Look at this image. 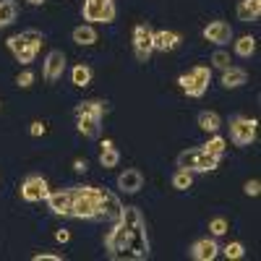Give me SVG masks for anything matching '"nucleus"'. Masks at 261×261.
Here are the masks:
<instances>
[{
    "mask_svg": "<svg viewBox=\"0 0 261 261\" xmlns=\"http://www.w3.org/2000/svg\"><path fill=\"white\" fill-rule=\"evenodd\" d=\"M105 248L113 261H144L149 258V235L139 206H123L120 220L105 235Z\"/></svg>",
    "mask_w": 261,
    "mask_h": 261,
    "instance_id": "nucleus-1",
    "label": "nucleus"
},
{
    "mask_svg": "<svg viewBox=\"0 0 261 261\" xmlns=\"http://www.w3.org/2000/svg\"><path fill=\"white\" fill-rule=\"evenodd\" d=\"M71 217H76V220H97L99 217V188L73 186L71 188Z\"/></svg>",
    "mask_w": 261,
    "mask_h": 261,
    "instance_id": "nucleus-2",
    "label": "nucleus"
},
{
    "mask_svg": "<svg viewBox=\"0 0 261 261\" xmlns=\"http://www.w3.org/2000/svg\"><path fill=\"white\" fill-rule=\"evenodd\" d=\"M6 45H8V50L13 53V58L18 63L29 65L37 58L39 47H42V34L37 29H27V32H21V34H13Z\"/></svg>",
    "mask_w": 261,
    "mask_h": 261,
    "instance_id": "nucleus-3",
    "label": "nucleus"
},
{
    "mask_svg": "<svg viewBox=\"0 0 261 261\" xmlns=\"http://www.w3.org/2000/svg\"><path fill=\"white\" fill-rule=\"evenodd\" d=\"M220 160L222 157H214V154H209V151H204L199 146V149L180 151V154H178V167H183L188 172H212V170H217Z\"/></svg>",
    "mask_w": 261,
    "mask_h": 261,
    "instance_id": "nucleus-4",
    "label": "nucleus"
},
{
    "mask_svg": "<svg viewBox=\"0 0 261 261\" xmlns=\"http://www.w3.org/2000/svg\"><path fill=\"white\" fill-rule=\"evenodd\" d=\"M209 81H212V71L206 68V65H196V68H191L188 73H183V76L178 79L180 89H183L188 97H193V99H199V97L206 94Z\"/></svg>",
    "mask_w": 261,
    "mask_h": 261,
    "instance_id": "nucleus-5",
    "label": "nucleus"
},
{
    "mask_svg": "<svg viewBox=\"0 0 261 261\" xmlns=\"http://www.w3.org/2000/svg\"><path fill=\"white\" fill-rule=\"evenodd\" d=\"M81 16L89 24H110L115 18V0H84Z\"/></svg>",
    "mask_w": 261,
    "mask_h": 261,
    "instance_id": "nucleus-6",
    "label": "nucleus"
},
{
    "mask_svg": "<svg viewBox=\"0 0 261 261\" xmlns=\"http://www.w3.org/2000/svg\"><path fill=\"white\" fill-rule=\"evenodd\" d=\"M230 139H232L235 146H251L256 141V120L235 115L230 120Z\"/></svg>",
    "mask_w": 261,
    "mask_h": 261,
    "instance_id": "nucleus-7",
    "label": "nucleus"
},
{
    "mask_svg": "<svg viewBox=\"0 0 261 261\" xmlns=\"http://www.w3.org/2000/svg\"><path fill=\"white\" fill-rule=\"evenodd\" d=\"M134 53L139 63H146L154 53V32H151L149 24H139L134 29Z\"/></svg>",
    "mask_w": 261,
    "mask_h": 261,
    "instance_id": "nucleus-8",
    "label": "nucleus"
},
{
    "mask_svg": "<svg viewBox=\"0 0 261 261\" xmlns=\"http://www.w3.org/2000/svg\"><path fill=\"white\" fill-rule=\"evenodd\" d=\"M47 193H50V188H47V180L42 175H27L24 183H21V199L29 201V204L47 199Z\"/></svg>",
    "mask_w": 261,
    "mask_h": 261,
    "instance_id": "nucleus-9",
    "label": "nucleus"
},
{
    "mask_svg": "<svg viewBox=\"0 0 261 261\" xmlns=\"http://www.w3.org/2000/svg\"><path fill=\"white\" fill-rule=\"evenodd\" d=\"M123 214V204L120 199L110 191V188H99V220L107 222H118Z\"/></svg>",
    "mask_w": 261,
    "mask_h": 261,
    "instance_id": "nucleus-10",
    "label": "nucleus"
},
{
    "mask_svg": "<svg viewBox=\"0 0 261 261\" xmlns=\"http://www.w3.org/2000/svg\"><path fill=\"white\" fill-rule=\"evenodd\" d=\"M201 34H204L206 42H212V45H217V47H222V45H227V42L232 39V27L227 24V21H209Z\"/></svg>",
    "mask_w": 261,
    "mask_h": 261,
    "instance_id": "nucleus-11",
    "label": "nucleus"
},
{
    "mask_svg": "<svg viewBox=\"0 0 261 261\" xmlns=\"http://www.w3.org/2000/svg\"><path fill=\"white\" fill-rule=\"evenodd\" d=\"M191 258L193 261H214L220 256V246H217L214 238H199L193 246H191Z\"/></svg>",
    "mask_w": 261,
    "mask_h": 261,
    "instance_id": "nucleus-12",
    "label": "nucleus"
},
{
    "mask_svg": "<svg viewBox=\"0 0 261 261\" xmlns=\"http://www.w3.org/2000/svg\"><path fill=\"white\" fill-rule=\"evenodd\" d=\"M65 71V55L63 50H50L45 58V65H42V73H45V81H58Z\"/></svg>",
    "mask_w": 261,
    "mask_h": 261,
    "instance_id": "nucleus-13",
    "label": "nucleus"
},
{
    "mask_svg": "<svg viewBox=\"0 0 261 261\" xmlns=\"http://www.w3.org/2000/svg\"><path fill=\"white\" fill-rule=\"evenodd\" d=\"M47 209L58 217H71V188L68 191H55L47 193Z\"/></svg>",
    "mask_w": 261,
    "mask_h": 261,
    "instance_id": "nucleus-14",
    "label": "nucleus"
},
{
    "mask_svg": "<svg viewBox=\"0 0 261 261\" xmlns=\"http://www.w3.org/2000/svg\"><path fill=\"white\" fill-rule=\"evenodd\" d=\"M141 186H144V175H141V170H125V172H120L118 175V188L123 191V193H139L141 191Z\"/></svg>",
    "mask_w": 261,
    "mask_h": 261,
    "instance_id": "nucleus-15",
    "label": "nucleus"
},
{
    "mask_svg": "<svg viewBox=\"0 0 261 261\" xmlns=\"http://www.w3.org/2000/svg\"><path fill=\"white\" fill-rule=\"evenodd\" d=\"M76 128H79L81 136L97 139L99 130H102V118H97V115H79V118H76Z\"/></svg>",
    "mask_w": 261,
    "mask_h": 261,
    "instance_id": "nucleus-16",
    "label": "nucleus"
},
{
    "mask_svg": "<svg viewBox=\"0 0 261 261\" xmlns=\"http://www.w3.org/2000/svg\"><path fill=\"white\" fill-rule=\"evenodd\" d=\"M235 13H238V18H241V21L251 24V21H256L261 16V0H238Z\"/></svg>",
    "mask_w": 261,
    "mask_h": 261,
    "instance_id": "nucleus-17",
    "label": "nucleus"
},
{
    "mask_svg": "<svg viewBox=\"0 0 261 261\" xmlns=\"http://www.w3.org/2000/svg\"><path fill=\"white\" fill-rule=\"evenodd\" d=\"M178 45H180V34L167 32V29L154 32V50H160V53H170V50H175Z\"/></svg>",
    "mask_w": 261,
    "mask_h": 261,
    "instance_id": "nucleus-18",
    "label": "nucleus"
},
{
    "mask_svg": "<svg viewBox=\"0 0 261 261\" xmlns=\"http://www.w3.org/2000/svg\"><path fill=\"white\" fill-rule=\"evenodd\" d=\"M246 81H248V73L243 68L230 65V68L222 71V86H225V89H238V86H243Z\"/></svg>",
    "mask_w": 261,
    "mask_h": 261,
    "instance_id": "nucleus-19",
    "label": "nucleus"
},
{
    "mask_svg": "<svg viewBox=\"0 0 261 261\" xmlns=\"http://www.w3.org/2000/svg\"><path fill=\"white\" fill-rule=\"evenodd\" d=\"M118 162H120V154H118L115 144H113L110 139H105V141H102V151H99V165H102L105 170H113Z\"/></svg>",
    "mask_w": 261,
    "mask_h": 261,
    "instance_id": "nucleus-20",
    "label": "nucleus"
},
{
    "mask_svg": "<svg viewBox=\"0 0 261 261\" xmlns=\"http://www.w3.org/2000/svg\"><path fill=\"white\" fill-rule=\"evenodd\" d=\"M110 107H107V102H102V99H86V102H81L79 107H76V118L79 115H97V118H102Z\"/></svg>",
    "mask_w": 261,
    "mask_h": 261,
    "instance_id": "nucleus-21",
    "label": "nucleus"
},
{
    "mask_svg": "<svg viewBox=\"0 0 261 261\" xmlns=\"http://www.w3.org/2000/svg\"><path fill=\"white\" fill-rule=\"evenodd\" d=\"M18 16V3L16 0H0V29L11 27Z\"/></svg>",
    "mask_w": 261,
    "mask_h": 261,
    "instance_id": "nucleus-22",
    "label": "nucleus"
},
{
    "mask_svg": "<svg viewBox=\"0 0 261 261\" xmlns=\"http://www.w3.org/2000/svg\"><path fill=\"white\" fill-rule=\"evenodd\" d=\"M73 42H76V45H94V42H97V32H94V27L92 24H81V27H76L73 29Z\"/></svg>",
    "mask_w": 261,
    "mask_h": 261,
    "instance_id": "nucleus-23",
    "label": "nucleus"
},
{
    "mask_svg": "<svg viewBox=\"0 0 261 261\" xmlns=\"http://www.w3.org/2000/svg\"><path fill=\"white\" fill-rule=\"evenodd\" d=\"M199 128L206 130V134H217V130L222 128V120H220V115L212 113V110H201L199 113Z\"/></svg>",
    "mask_w": 261,
    "mask_h": 261,
    "instance_id": "nucleus-24",
    "label": "nucleus"
},
{
    "mask_svg": "<svg viewBox=\"0 0 261 261\" xmlns=\"http://www.w3.org/2000/svg\"><path fill=\"white\" fill-rule=\"evenodd\" d=\"M253 53H256V39H253L251 34L235 39V55H238V58H251Z\"/></svg>",
    "mask_w": 261,
    "mask_h": 261,
    "instance_id": "nucleus-25",
    "label": "nucleus"
},
{
    "mask_svg": "<svg viewBox=\"0 0 261 261\" xmlns=\"http://www.w3.org/2000/svg\"><path fill=\"white\" fill-rule=\"evenodd\" d=\"M191 183H193V172L178 167V170H175V175H172V188H175V191H188Z\"/></svg>",
    "mask_w": 261,
    "mask_h": 261,
    "instance_id": "nucleus-26",
    "label": "nucleus"
},
{
    "mask_svg": "<svg viewBox=\"0 0 261 261\" xmlns=\"http://www.w3.org/2000/svg\"><path fill=\"white\" fill-rule=\"evenodd\" d=\"M71 79H73V84L76 86H89V81H92V68L89 65H76V68L71 71Z\"/></svg>",
    "mask_w": 261,
    "mask_h": 261,
    "instance_id": "nucleus-27",
    "label": "nucleus"
},
{
    "mask_svg": "<svg viewBox=\"0 0 261 261\" xmlns=\"http://www.w3.org/2000/svg\"><path fill=\"white\" fill-rule=\"evenodd\" d=\"M201 149L209 151V154H214V157H222V154H225V149H227V141H225L222 136H212Z\"/></svg>",
    "mask_w": 261,
    "mask_h": 261,
    "instance_id": "nucleus-28",
    "label": "nucleus"
},
{
    "mask_svg": "<svg viewBox=\"0 0 261 261\" xmlns=\"http://www.w3.org/2000/svg\"><path fill=\"white\" fill-rule=\"evenodd\" d=\"M220 253H222L227 261H238V258H243V256H246V248H243V243H238V241H235V243H227Z\"/></svg>",
    "mask_w": 261,
    "mask_h": 261,
    "instance_id": "nucleus-29",
    "label": "nucleus"
},
{
    "mask_svg": "<svg viewBox=\"0 0 261 261\" xmlns=\"http://www.w3.org/2000/svg\"><path fill=\"white\" fill-rule=\"evenodd\" d=\"M209 232L217 238V235H225L227 232V220L225 217H214V220L209 222Z\"/></svg>",
    "mask_w": 261,
    "mask_h": 261,
    "instance_id": "nucleus-30",
    "label": "nucleus"
},
{
    "mask_svg": "<svg viewBox=\"0 0 261 261\" xmlns=\"http://www.w3.org/2000/svg\"><path fill=\"white\" fill-rule=\"evenodd\" d=\"M212 65H214V68H220V71L230 68V55L222 53V50H217V53L212 55Z\"/></svg>",
    "mask_w": 261,
    "mask_h": 261,
    "instance_id": "nucleus-31",
    "label": "nucleus"
},
{
    "mask_svg": "<svg viewBox=\"0 0 261 261\" xmlns=\"http://www.w3.org/2000/svg\"><path fill=\"white\" fill-rule=\"evenodd\" d=\"M16 84L21 86V89H29V86L34 84V73H32V71H24V73H18Z\"/></svg>",
    "mask_w": 261,
    "mask_h": 261,
    "instance_id": "nucleus-32",
    "label": "nucleus"
},
{
    "mask_svg": "<svg viewBox=\"0 0 261 261\" xmlns=\"http://www.w3.org/2000/svg\"><path fill=\"white\" fill-rule=\"evenodd\" d=\"M243 191H246V196H258L261 193V183L258 180H248Z\"/></svg>",
    "mask_w": 261,
    "mask_h": 261,
    "instance_id": "nucleus-33",
    "label": "nucleus"
},
{
    "mask_svg": "<svg viewBox=\"0 0 261 261\" xmlns=\"http://www.w3.org/2000/svg\"><path fill=\"white\" fill-rule=\"evenodd\" d=\"M32 258H34V261H63L60 253H34Z\"/></svg>",
    "mask_w": 261,
    "mask_h": 261,
    "instance_id": "nucleus-34",
    "label": "nucleus"
},
{
    "mask_svg": "<svg viewBox=\"0 0 261 261\" xmlns=\"http://www.w3.org/2000/svg\"><path fill=\"white\" fill-rule=\"evenodd\" d=\"M45 130H47V128H45V123H39V120L29 125V134H32L34 139H37V136H45Z\"/></svg>",
    "mask_w": 261,
    "mask_h": 261,
    "instance_id": "nucleus-35",
    "label": "nucleus"
},
{
    "mask_svg": "<svg viewBox=\"0 0 261 261\" xmlns=\"http://www.w3.org/2000/svg\"><path fill=\"white\" fill-rule=\"evenodd\" d=\"M55 241H58V243H68V241H71V232H68V230H58V232H55Z\"/></svg>",
    "mask_w": 261,
    "mask_h": 261,
    "instance_id": "nucleus-36",
    "label": "nucleus"
},
{
    "mask_svg": "<svg viewBox=\"0 0 261 261\" xmlns=\"http://www.w3.org/2000/svg\"><path fill=\"white\" fill-rule=\"evenodd\" d=\"M73 170L76 172H86V170H89V165H86V160H76L73 162Z\"/></svg>",
    "mask_w": 261,
    "mask_h": 261,
    "instance_id": "nucleus-37",
    "label": "nucleus"
},
{
    "mask_svg": "<svg viewBox=\"0 0 261 261\" xmlns=\"http://www.w3.org/2000/svg\"><path fill=\"white\" fill-rule=\"evenodd\" d=\"M27 3H29V6H42L45 0H27Z\"/></svg>",
    "mask_w": 261,
    "mask_h": 261,
    "instance_id": "nucleus-38",
    "label": "nucleus"
}]
</instances>
